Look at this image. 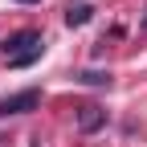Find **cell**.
<instances>
[{
	"instance_id": "cell-2",
	"label": "cell",
	"mask_w": 147,
	"mask_h": 147,
	"mask_svg": "<svg viewBox=\"0 0 147 147\" xmlns=\"http://www.w3.org/2000/svg\"><path fill=\"white\" fill-rule=\"evenodd\" d=\"M102 127H106V110H102V106H94V102H86V106L78 110V131L94 135V131H102Z\"/></svg>"
},
{
	"instance_id": "cell-3",
	"label": "cell",
	"mask_w": 147,
	"mask_h": 147,
	"mask_svg": "<svg viewBox=\"0 0 147 147\" xmlns=\"http://www.w3.org/2000/svg\"><path fill=\"white\" fill-rule=\"evenodd\" d=\"M33 45H41V33H33V29H25V33H16V37H8V41L0 45V49L8 53V57H16V53H25V49H33Z\"/></svg>"
},
{
	"instance_id": "cell-5",
	"label": "cell",
	"mask_w": 147,
	"mask_h": 147,
	"mask_svg": "<svg viewBox=\"0 0 147 147\" xmlns=\"http://www.w3.org/2000/svg\"><path fill=\"white\" fill-rule=\"evenodd\" d=\"M41 49H45V45H33V49H25V53H16V57H8V65H12V69H25V65H33L37 57H41Z\"/></svg>"
},
{
	"instance_id": "cell-8",
	"label": "cell",
	"mask_w": 147,
	"mask_h": 147,
	"mask_svg": "<svg viewBox=\"0 0 147 147\" xmlns=\"http://www.w3.org/2000/svg\"><path fill=\"white\" fill-rule=\"evenodd\" d=\"M33 147H37V143H33Z\"/></svg>"
},
{
	"instance_id": "cell-7",
	"label": "cell",
	"mask_w": 147,
	"mask_h": 147,
	"mask_svg": "<svg viewBox=\"0 0 147 147\" xmlns=\"http://www.w3.org/2000/svg\"><path fill=\"white\" fill-rule=\"evenodd\" d=\"M21 4H37V0H21Z\"/></svg>"
},
{
	"instance_id": "cell-6",
	"label": "cell",
	"mask_w": 147,
	"mask_h": 147,
	"mask_svg": "<svg viewBox=\"0 0 147 147\" xmlns=\"http://www.w3.org/2000/svg\"><path fill=\"white\" fill-rule=\"evenodd\" d=\"M78 82H82V86H110V74H102V69H82Z\"/></svg>"
},
{
	"instance_id": "cell-1",
	"label": "cell",
	"mask_w": 147,
	"mask_h": 147,
	"mask_svg": "<svg viewBox=\"0 0 147 147\" xmlns=\"http://www.w3.org/2000/svg\"><path fill=\"white\" fill-rule=\"evenodd\" d=\"M37 102H41V90H21V94H8V98H0V119H4V115H25V110H33Z\"/></svg>"
},
{
	"instance_id": "cell-4",
	"label": "cell",
	"mask_w": 147,
	"mask_h": 147,
	"mask_svg": "<svg viewBox=\"0 0 147 147\" xmlns=\"http://www.w3.org/2000/svg\"><path fill=\"white\" fill-rule=\"evenodd\" d=\"M90 16H94V8H90V4H69V8H65V25H69V29H78V25L90 21Z\"/></svg>"
}]
</instances>
